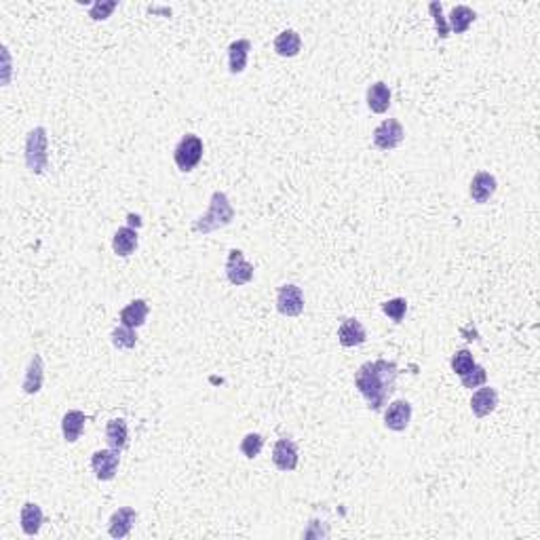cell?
Returning a JSON list of instances; mask_svg holds the SVG:
<instances>
[{"label": "cell", "mask_w": 540, "mask_h": 540, "mask_svg": "<svg viewBox=\"0 0 540 540\" xmlns=\"http://www.w3.org/2000/svg\"><path fill=\"white\" fill-rule=\"evenodd\" d=\"M110 338H112V344H114L116 349H133V347L137 344V334H135V330L125 327V325L116 327V330L112 332Z\"/></svg>", "instance_id": "obj_25"}, {"label": "cell", "mask_w": 540, "mask_h": 540, "mask_svg": "<svg viewBox=\"0 0 540 540\" xmlns=\"http://www.w3.org/2000/svg\"><path fill=\"white\" fill-rule=\"evenodd\" d=\"M106 441L112 450L123 451L129 444V429L123 418H114L106 424Z\"/></svg>", "instance_id": "obj_19"}, {"label": "cell", "mask_w": 540, "mask_h": 540, "mask_svg": "<svg viewBox=\"0 0 540 540\" xmlns=\"http://www.w3.org/2000/svg\"><path fill=\"white\" fill-rule=\"evenodd\" d=\"M403 127L397 118H386L382 120L376 131H373V144L378 150H395L403 142Z\"/></svg>", "instance_id": "obj_5"}, {"label": "cell", "mask_w": 540, "mask_h": 540, "mask_svg": "<svg viewBox=\"0 0 540 540\" xmlns=\"http://www.w3.org/2000/svg\"><path fill=\"white\" fill-rule=\"evenodd\" d=\"M85 422H87V418H85L83 412H79V410L66 412V416H64V420H62L64 439H66L68 444L79 441V437H81V433H83V429H85Z\"/></svg>", "instance_id": "obj_21"}, {"label": "cell", "mask_w": 540, "mask_h": 540, "mask_svg": "<svg viewBox=\"0 0 540 540\" xmlns=\"http://www.w3.org/2000/svg\"><path fill=\"white\" fill-rule=\"evenodd\" d=\"M232 220H235V207L230 205V201H228V196H226L224 192L215 190V192L211 194L207 213L201 215L198 220H194L192 230H194V232L209 235V232H213V230H220V228L228 226Z\"/></svg>", "instance_id": "obj_2"}, {"label": "cell", "mask_w": 540, "mask_h": 540, "mask_svg": "<svg viewBox=\"0 0 540 540\" xmlns=\"http://www.w3.org/2000/svg\"><path fill=\"white\" fill-rule=\"evenodd\" d=\"M302 49V38L296 30H285L274 38V51L281 57H296Z\"/></svg>", "instance_id": "obj_22"}, {"label": "cell", "mask_w": 540, "mask_h": 540, "mask_svg": "<svg viewBox=\"0 0 540 540\" xmlns=\"http://www.w3.org/2000/svg\"><path fill=\"white\" fill-rule=\"evenodd\" d=\"M473 365H475V359H473V355H471L466 349L456 351V355L451 357V369H454L458 376H464L468 369H473Z\"/></svg>", "instance_id": "obj_30"}, {"label": "cell", "mask_w": 540, "mask_h": 540, "mask_svg": "<svg viewBox=\"0 0 540 540\" xmlns=\"http://www.w3.org/2000/svg\"><path fill=\"white\" fill-rule=\"evenodd\" d=\"M43 380H45V365H43V357L40 355H32V359L28 363L26 369V378H23V393L26 395H36L43 388Z\"/></svg>", "instance_id": "obj_14"}, {"label": "cell", "mask_w": 540, "mask_h": 540, "mask_svg": "<svg viewBox=\"0 0 540 540\" xmlns=\"http://www.w3.org/2000/svg\"><path fill=\"white\" fill-rule=\"evenodd\" d=\"M367 106L376 114H382V112L388 110V106H390V89H388L386 83L378 81V83H373L367 89Z\"/></svg>", "instance_id": "obj_23"}, {"label": "cell", "mask_w": 540, "mask_h": 540, "mask_svg": "<svg viewBox=\"0 0 540 540\" xmlns=\"http://www.w3.org/2000/svg\"><path fill=\"white\" fill-rule=\"evenodd\" d=\"M19 524H21L23 534L36 536V534L40 532V526H43V511H40V507L34 505V502H26V505L21 507Z\"/></svg>", "instance_id": "obj_20"}, {"label": "cell", "mask_w": 540, "mask_h": 540, "mask_svg": "<svg viewBox=\"0 0 540 540\" xmlns=\"http://www.w3.org/2000/svg\"><path fill=\"white\" fill-rule=\"evenodd\" d=\"M397 363L386 359L367 361L363 363L357 373H355V386L363 395V399L367 401V407L373 412H380L388 397L395 390V382H397Z\"/></svg>", "instance_id": "obj_1"}, {"label": "cell", "mask_w": 540, "mask_h": 540, "mask_svg": "<svg viewBox=\"0 0 540 540\" xmlns=\"http://www.w3.org/2000/svg\"><path fill=\"white\" fill-rule=\"evenodd\" d=\"M276 310L285 317H298L304 310V293L298 285L287 283L279 287L276 293Z\"/></svg>", "instance_id": "obj_6"}, {"label": "cell", "mask_w": 540, "mask_h": 540, "mask_svg": "<svg viewBox=\"0 0 540 540\" xmlns=\"http://www.w3.org/2000/svg\"><path fill=\"white\" fill-rule=\"evenodd\" d=\"M249 51H252V43L245 40V38L230 43V47H228V68H230L232 74H241L245 70Z\"/></svg>", "instance_id": "obj_16"}, {"label": "cell", "mask_w": 540, "mask_h": 540, "mask_svg": "<svg viewBox=\"0 0 540 540\" xmlns=\"http://www.w3.org/2000/svg\"><path fill=\"white\" fill-rule=\"evenodd\" d=\"M135 522H137L135 509H131V507H120L118 511L112 513L110 524H108V532H110L112 539H125V536H129V532H131V528H133Z\"/></svg>", "instance_id": "obj_10"}, {"label": "cell", "mask_w": 540, "mask_h": 540, "mask_svg": "<svg viewBox=\"0 0 540 540\" xmlns=\"http://www.w3.org/2000/svg\"><path fill=\"white\" fill-rule=\"evenodd\" d=\"M118 6L116 0H108V2H93L91 4L89 15L95 19V21H101V19H108L110 13Z\"/></svg>", "instance_id": "obj_31"}, {"label": "cell", "mask_w": 540, "mask_h": 540, "mask_svg": "<svg viewBox=\"0 0 540 540\" xmlns=\"http://www.w3.org/2000/svg\"><path fill=\"white\" fill-rule=\"evenodd\" d=\"M429 11H431V15H433V19H435V28H437L439 38H448V36H450V28H448L446 17H444V4L437 2V0H433V2L429 4Z\"/></svg>", "instance_id": "obj_29"}, {"label": "cell", "mask_w": 540, "mask_h": 540, "mask_svg": "<svg viewBox=\"0 0 540 540\" xmlns=\"http://www.w3.org/2000/svg\"><path fill=\"white\" fill-rule=\"evenodd\" d=\"M410 420H412V403L410 401H393L386 412H384V424L386 429L395 431V433H401L410 427Z\"/></svg>", "instance_id": "obj_9"}, {"label": "cell", "mask_w": 540, "mask_h": 540, "mask_svg": "<svg viewBox=\"0 0 540 540\" xmlns=\"http://www.w3.org/2000/svg\"><path fill=\"white\" fill-rule=\"evenodd\" d=\"M226 276L232 285L241 287L247 285L254 279V266L245 260L241 249H232L226 260Z\"/></svg>", "instance_id": "obj_7"}, {"label": "cell", "mask_w": 540, "mask_h": 540, "mask_svg": "<svg viewBox=\"0 0 540 540\" xmlns=\"http://www.w3.org/2000/svg\"><path fill=\"white\" fill-rule=\"evenodd\" d=\"M112 249L116 256L127 258L137 249V230H133L131 226H123L116 230L114 239H112Z\"/></svg>", "instance_id": "obj_17"}, {"label": "cell", "mask_w": 540, "mask_h": 540, "mask_svg": "<svg viewBox=\"0 0 540 540\" xmlns=\"http://www.w3.org/2000/svg\"><path fill=\"white\" fill-rule=\"evenodd\" d=\"M298 446L291 439H279L272 450V462L279 471H293L298 466Z\"/></svg>", "instance_id": "obj_11"}, {"label": "cell", "mask_w": 540, "mask_h": 540, "mask_svg": "<svg viewBox=\"0 0 540 540\" xmlns=\"http://www.w3.org/2000/svg\"><path fill=\"white\" fill-rule=\"evenodd\" d=\"M496 405H498V393H496V388H492V386L479 388V390H475L473 397H471V410H473V414H475L477 418L490 416V414L496 410Z\"/></svg>", "instance_id": "obj_12"}, {"label": "cell", "mask_w": 540, "mask_h": 540, "mask_svg": "<svg viewBox=\"0 0 540 540\" xmlns=\"http://www.w3.org/2000/svg\"><path fill=\"white\" fill-rule=\"evenodd\" d=\"M127 220H129V224H135V226H140V224H142V222H140V218H137V215H133V213H129V215H127Z\"/></svg>", "instance_id": "obj_32"}, {"label": "cell", "mask_w": 540, "mask_h": 540, "mask_svg": "<svg viewBox=\"0 0 540 540\" xmlns=\"http://www.w3.org/2000/svg\"><path fill=\"white\" fill-rule=\"evenodd\" d=\"M264 448V437L260 433H249L243 437L241 441V454L249 460H254L256 456H260V451Z\"/></svg>", "instance_id": "obj_26"}, {"label": "cell", "mask_w": 540, "mask_h": 540, "mask_svg": "<svg viewBox=\"0 0 540 540\" xmlns=\"http://www.w3.org/2000/svg\"><path fill=\"white\" fill-rule=\"evenodd\" d=\"M460 380H462V386H464V388H479V386L485 384L488 371H485L483 365H477V363H475L473 369H468L464 376H460Z\"/></svg>", "instance_id": "obj_27"}, {"label": "cell", "mask_w": 540, "mask_h": 540, "mask_svg": "<svg viewBox=\"0 0 540 540\" xmlns=\"http://www.w3.org/2000/svg\"><path fill=\"white\" fill-rule=\"evenodd\" d=\"M496 188H498V181H496V178L492 174L479 171V174H475V178L471 181V190L468 192H471V198L475 203H488L494 196Z\"/></svg>", "instance_id": "obj_13"}, {"label": "cell", "mask_w": 540, "mask_h": 540, "mask_svg": "<svg viewBox=\"0 0 540 540\" xmlns=\"http://www.w3.org/2000/svg\"><path fill=\"white\" fill-rule=\"evenodd\" d=\"M382 310H384V315L390 317L395 323H401L403 317H405V313H407V302H405V298H393V300H388V302L382 304Z\"/></svg>", "instance_id": "obj_28"}, {"label": "cell", "mask_w": 540, "mask_h": 540, "mask_svg": "<svg viewBox=\"0 0 540 540\" xmlns=\"http://www.w3.org/2000/svg\"><path fill=\"white\" fill-rule=\"evenodd\" d=\"M477 19V13L471 9V6H466V4H456L454 9H451L450 13V28L451 32H456V34H464L468 28H471V23Z\"/></svg>", "instance_id": "obj_24"}, {"label": "cell", "mask_w": 540, "mask_h": 540, "mask_svg": "<svg viewBox=\"0 0 540 540\" xmlns=\"http://www.w3.org/2000/svg\"><path fill=\"white\" fill-rule=\"evenodd\" d=\"M203 159V140L194 133H186L174 150V161L180 171H192Z\"/></svg>", "instance_id": "obj_4"}, {"label": "cell", "mask_w": 540, "mask_h": 540, "mask_svg": "<svg viewBox=\"0 0 540 540\" xmlns=\"http://www.w3.org/2000/svg\"><path fill=\"white\" fill-rule=\"evenodd\" d=\"M47 146H49V137H47V129L45 127H36V129H32L28 133V140H26V165L36 176L45 174V169L49 165Z\"/></svg>", "instance_id": "obj_3"}, {"label": "cell", "mask_w": 540, "mask_h": 540, "mask_svg": "<svg viewBox=\"0 0 540 540\" xmlns=\"http://www.w3.org/2000/svg\"><path fill=\"white\" fill-rule=\"evenodd\" d=\"M338 340H340V344L347 347V349L361 347V344L367 340L365 327L361 325L357 319H347V321H342V325H340V330H338Z\"/></svg>", "instance_id": "obj_15"}, {"label": "cell", "mask_w": 540, "mask_h": 540, "mask_svg": "<svg viewBox=\"0 0 540 540\" xmlns=\"http://www.w3.org/2000/svg\"><path fill=\"white\" fill-rule=\"evenodd\" d=\"M148 304L146 300H133L129 306H125L120 310V323L125 327H131V330H137L146 323V317H148Z\"/></svg>", "instance_id": "obj_18"}, {"label": "cell", "mask_w": 540, "mask_h": 540, "mask_svg": "<svg viewBox=\"0 0 540 540\" xmlns=\"http://www.w3.org/2000/svg\"><path fill=\"white\" fill-rule=\"evenodd\" d=\"M120 451L116 450H99L95 451L91 456V468L95 471V477L99 481H110L114 479L116 471H118V464H120Z\"/></svg>", "instance_id": "obj_8"}]
</instances>
